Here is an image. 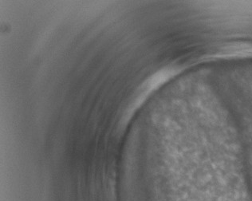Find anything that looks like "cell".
Masks as SVG:
<instances>
[]
</instances>
